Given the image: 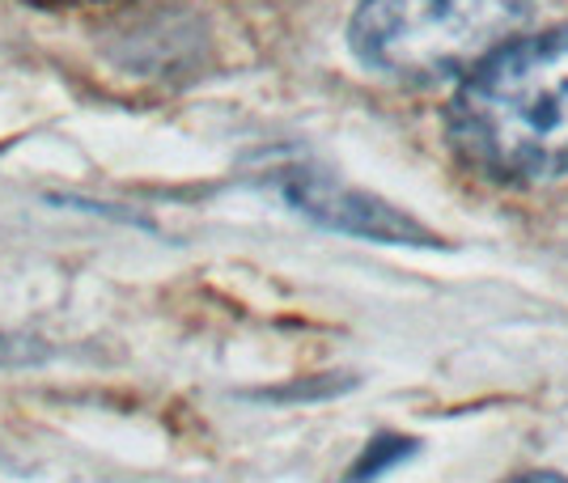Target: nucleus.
<instances>
[{
    "label": "nucleus",
    "instance_id": "7ed1b4c3",
    "mask_svg": "<svg viewBox=\"0 0 568 483\" xmlns=\"http://www.w3.org/2000/svg\"><path fill=\"white\" fill-rule=\"evenodd\" d=\"M281 195L306 217L323 220L332 229L356 234V238L378 242H428V234L412 217H403L399 208L382 204L374 195H361L339 187L332 178L314 174V169H281Z\"/></svg>",
    "mask_w": 568,
    "mask_h": 483
},
{
    "label": "nucleus",
    "instance_id": "f03ea898",
    "mask_svg": "<svg viewBox=\"0 0 568 483\" xmlns=\"http://www.w3.org/2000/svg\"><path fill=\"white\" fill-rule=\"evenodd\" d=\"M535 0H365L348 39L378 73L407 81L471 73L514 43Z\"/></svg>",
    "mask_w": 568,
    "mask_h": 483
},
{
    "label": "nucleus",
    "instance_id": "39448f33",
    "mask_svg": "<svg viewBox=\"0 0 568 483\" xmlns=\"http://www.w3.org/2000/svg\"><path fill=\"white\" fill-rule=\"evenodd\" d=\"M509 483H568L565 475H547V471H539V475H521V480H509Z\"/></svg>",
    "mask_w": 568,
    "mask_h": 483
},
{
    "label": "nucleus",
    "instance_id": "f257e3e1",
    "mask_svg": "<svg viewBox=\"0 0 568 483\" xmlns=\"http://www.w3.org/2000/svg\"><path fill=\"white\" fill-rule=\"evenodd\" d=\"M450 141L493 178L568 169V25L493 51L450 106Z\"/></svg>",
    "mask_w": 568,
    "mask_h": 483
},
{
    "label": "nucleus",
    "instance_id": "20e7f679",
    "mask_svg": "<svg viewBox=\"0 0 568 483\" xmlns=\"http://www.w3.org/2000/svg\"><path fill=\"white\" fill-rule=\"evenodd\" d=\"M43 357H48V348H39V339L0 336V364H30Z\"/></svg>",
    "mask_w": 568,
    "mask_h": 483
}]
</instances>
